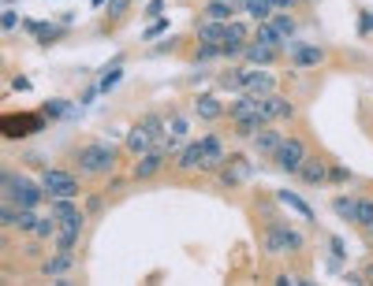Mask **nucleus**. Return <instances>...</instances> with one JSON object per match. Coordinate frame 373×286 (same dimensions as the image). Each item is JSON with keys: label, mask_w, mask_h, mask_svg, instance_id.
Instances as JSON below:
<instances>
[{"label": "nucleus", "mask_w": 373, "mask_h": 286, "mask_svg": "<svg viewBox=\"0 0 373 286\" xmlns=\"http://www.w3.org/2000/svg\"><path fill=\"white\" fill-rule=\"evenodd\" d=\"M116 164H120V149L108 142H90L75 153V168L83 175H108L116 171Z\"/></svg>", "instance_id": "obj_1"}, {"label": "nucleus", "mask_w": 373, "mask_h": 286, "mask_svg": "<svg viewBox=\"0 0 373 286\" xmlns=\"http://www.w3.org/2000/svg\"><path fill=\"white\" fill-rule=\"evenodd\" d=\"M45 119L41 112L38 116H30V112H4L0 116V138H8V142H19V138H30V134H38L45 131Z\"/></svg>", "instance_id": "obj_2"}, {"label": "nucleus", "mask_w": 373, "mask_h": 286, "mask_svg": "<svg viewBox=\"0 0 373 286\" xmlns=\"http://www.w3.org/2000/svg\"><path fill=\"white\" fill-rule=\"evenodd\" d=\"M41 190L45 197H79V175L63 171V168H45L41 171Z\"/></svg>", "instance_id": "obj_3"}, {"label": "nucleus", "mask_w": 373, "mask_h": 286, "mask_svg": "<svg viewBox=\"0 0 373 286\" xmlns=\"http://www.w3.org/2000/svg\"><path fill=\"white\" fill-rule=\"evenodd\" d=\"M4 197L15 201V205H23V208H38L41 201H45V190H41V182L26 179V175H15L12 186L4 190Z\"/></svg>", "instance_id": "obj_4"}, {"label": "nucleus", "mask_w": 373, "mask_h": 286, "mask_svg": "<svg viewBox=\"0 0 373 286\" xmlns=\"http://www.w3.org/2000/svg\"><path fill=\"white\" fill-rule=\"evenodd\" d=\"M265 249H269V253H299V249H303V234H299L295 227L272 219V227L265 234Z\"/></svg>", "instance_id": "obj_5"}, {"label": "nucleus", "mask_w": 373, "mask_h": 286, "mask_svg": "<svg viewBox=\"0 0 373 286\" xmlns=\"http://www.w3.org/2000/svg\"><path fill=\"white\" fill-rule=\"evenodd\" d=\"M303 160H306V142L303 138H284V142L276 145V153H272V164H276L280 171H288V175H295Z\"/></svg>", "instance_id": "obj_6"}, {"label": "nucleus", "mask_w": 373, "mask_h": 286, "mask_svg": "<svg viewBox=\"0 0 373 286\" xmlns=\"http://www.w3.org/2000/svg\"><path fill=\"white\" fill-rule=\"evenodd\" d=\"M258 116L265 119V123H272V119H291V116H295V104H291L288 97H280L276 89H272V94L258 97Z\"/></svg>", "instance_id": "obj_7"}, {"label": "nucleus", "mask_w": 373, "mask_h": 286, "mask_svg": "<svg viewBox=\"0 0 373 286\" xmlns=\"http://www.w3.org/2000/svg\"><path fill=\"white\" fill-rule=\"evenodd\" d=\"M276 89V75H269V67H247V78H243V94L265 97Z\"/></svg>", "instance_id": "obj_8"}, {"label": "nucleus", "mask_w": 373, "mask_h": 286, "mask_svg": "<svg viewBox=\"0 0 373 286\" xmlns=\"http://www.w3.org/2000/svg\"><path fill=\"white\" fill-rule=\"evenodd\" d=\"M198 149H202V164H198V168H205V171H221L224 168V145H221L216 134L198 138Z\"/></svg>", "instance_id": "obj_9"}, {"label": "nucleus", "mask_w": 373, "mask_h": 286, "mask_svg": "<svg viewBox=\"0 0 373 286\" xmlns=\"http://www.w3.org/2000/svg\"><path fill=\"white\" fill-rule=\"evenodd\" d=\"M52 216H57V227L83 230V212L75 208V197H52Z\"/></svg>", "instance_id": "obj_10"}, {"label": "nucleus", "mask_w": 373, "mask_h": 286, "mask_svg": "<svg viewBox=\"0 0 373 286\" xmlns=\"http://www.w3.org/2000/svg\"><path fill=\"white\" fill-rule=\"evenodd\" d=\"M288 56H291L295 67H317V63L325 60V49H321V45H310V41H295L288 49Z\"/></svg>", "instance_id": "obj_11"}, {"label": "nucleus", "mask_w": 373, "mask_h": 286, "mask_svg": "<svg viewBox=\"0 0 373 286\" xmlns=\"http://www.w3.org/2000/svg\"><path fill=\"white\" fill-rule=\"evenodd\" d=\"M280 56V49L276 45H261V41H254V45H243V63H254V67H272Z\"/></svg>", "instance_id": "obj_12"}, {"label": "nucleus", "mask_w": 373, "mask_h": 286, "mask_svg": "<svg viewBox=\"0 0 373 286\" xmlns=\"http://www.w3.org/2000/svg\"><path fill=\"white\" fill-rule=\"evenodd\" d=\"M295 175H299V182H306V186H321V182L329 179V164L317 160V156H306Z\"/></svg>", "instance_id": "obj_13"}, {"label": "nucleus", "mask_w": 373, "mask_h": 286, "mask_svg": "<svg viewBox=\"0 0 373 286\" xmlns=\"http://www.w3.org/2000/svg\"><path fill=\"white\" fill-rule=\"evenodd\" d=\"M161 168H165V153L153 145V149H145L139 156V164H134V179H153V175H161Z\"/></svg>", "instance_id": "obj_14"}, {"label": "nucleus", "mask_w": 373, "mask_h": 286, "mask_svg": "<svg viewBox=\"0 0 373 286\" xmlns=\"http://www.w3.org/2000/svg\"><path fill=\"white\" fill-rule=\"evenodd\" d=\"M23 30L34 34V38H38V45H52L57 38H63V26H49V23H38V19H26Z\"/></svg>", "instance_id": "obj_15"}, {"label": "nucleus", "mask_w": 373, "mask_h": 286, "mask_svg": "<svg viewBox=\"0 0 373 286\" xmlns=\"http://www.w3.org/2000/svg\"><path fill=\"white\" fill-rule=\"evenodd\" d=\"M280 142H284V134H280L272 123H265L258 134H254V145H258V153H261V156H272V153H276V145H280Z\"/></svg>", "instance_id": "obj_16"}, {"label": "nucleus", "mask_w": 373, "mask_h": 286, "mask_svg": "<svg viewBox=\"0 0 373 286\" xmlns=\"http://www.w3.org/2000/svg\"><path fill=\"white\" fill-rule=\"evenodd\" d=\"M127 153H134V156H142L145 149H153V138H150V131H145V126L139 123V126H131V131H127Z\"/></svg>", "instance_id": "obj_17"}, {"label": "nucleus", "mask_w": 373, "mask_h": 286, "mask_svg": "<svg viewBox=\"0 0 373 286\" xmlns=\"http://www.w3.org/2000/svg\"><path fill=\"white\" fill-rule=\"evenodd\" d=\"M235 12H239V0H209L205 4V19H216V23H228Z\"/></svg>", "instance_id": "obj_18"}, {"label": "nucleus", "mask_w": 373, "mask_h": 286, "mask_svg": "<svg viewBox=\"0 0 373 286\" xmlns=\"http://www.w3.org/2000/svg\"><path fill=\"white\" fill-rule=\"evenodd\" d=\"M276 201H280V205H288L291 212H299V216H303L306 223H314V208L306 205V201L299 197V193H291V190H276Z\"/></svg>", "instance_id": "obj_19"}, {"label": "nucleus", "mask_w": 373, "mask_h": 286, "mask_svg": "<svg viewBox=\"0 0 373 286\" xmlns=\"http://www.w3.org/2000/svg\"><path fill=\"white\" fill-rule=\"evenodd\" d=\"M71 264H75V261H71V253H68V249H57V256H49L41 272L49 275V279H60V275H68V272H71Z\"/></svg>", "instance_id": "obj_20"}, {"label": "nucleus", "mask_w": 373, "mask_h": 286, "mask_svg": "<svg viewBox=\"0 0 373 286\" xmlns=\"http://www.w3.org/2000/svg\"><path fill=\"white\" fill-rule=\"evenodd\" d=\"M176 164H179V171H194L198 164H202V149H198V142H183V145H179Z\"/></svg>", "instance_id": "obj_21"}, {"label": "nucleus", "mask_w": 373, "mask_h": 286, "mask_svg": "<svg viewBox=\"0 0 373 286\" xmlns=\"http://www.w3.org/2000/svg\"><path fill=\"white\" fill-rule=\"evenodd\" d=\"M194 112L202 116L205 123H216V119L224 116V104H221V100H216V97H209V94H202V97L194 100Z\"/></svg>", "instance_id": "obj_22"}, {"label": "nucleus", "mask_w": 373, "mask_h": 286, "mask_svg": "<svg viewBox=\"0 0 373 286\" xmlns=\"http://www.w3.org/2000/svg\"><path fill=\"white\" fill-rule=\"evenodd\" d=\"M254 112H258V97L254 94H239L228 108H224V116H232V119H243V116H254Z\"/></svg>", "instance_id": "obj_23"}, {"label": "nucleus", "mask_w": 373, "mask_h": 286, "mask_svg": "<svg viewBox=\"0 0 373 286\" xmlns=\"http://www.w3.org/2000/svg\"><path fill=\"white\" fill-rule=\"evenodd\" d=\"M351 223L370 230L373 227V197H354V212H351Z\"/></svg>", "instance_id": "obj_24"}, {"label": "nucleus", "mask_w": 373, "mask_h": 286, "mask_svg": "<svg viewBox=\"0 0 373 286\" xmlns=\"http://www.w3.org/2000/svg\"><path fill=\"white\" fill-rule=\"evenodd\" d=\"M224 34H228V23H216V19L198 23V41H224Z\"/></svg>", "instance_id": "obj_25"}, {"label": "nucleus", "mask_w": 373, "mask_h": 286, "mask_svg": "<svg viewBox=\"0 0 373 286\" xmlns=\"http://www.w3.org/2000/svg\"><path fill=\"white\" fill-rule=\"evenodd\" d=\"M254 41H261V45H276V49H280V45H284L288 38H284V34H280L269 19H261V23H258V34H254Z\"/></svg>", "instance_id": "obj_26"}, {"label": "nucleus", "mask_w": 373, "mask_h": 286, "mask_svg": "<svg viewBox=\"0 0 373 286\" xmlns=\"http://www.w3.org/2000/svg\"><path fill=\"white\" fill-rule=\"evenodd\" d=\"M120 78H123V60H112V63L101 71V82H97V89H101V94H108V89H112Z\"/></svg>", "instance_id": "obj_27"}, {"label": "nucleus", "mask_w": 373, "mask_h": 286, "mask_svg": "<svg viewBox=\"0 0 373 286\" xmlns=\"http://www.w3.org/2000/svg\"><path fill=\"white\" fill-rule=\"evenodd\" d=\"M261 126H265V119H261L258 112H254V116H243V119H235V134H239V138H254V134L261 131Z\"/></svg>", "instance_id": "obj_28"}, {"label": "nucleus", "mask_w": 373, "mask_h": 286, "mask_svg": "<svg viewBox=\"0 0 373 286\" xmlns=\"http://www.w3.org/2000/svg\"><path fill=\"white\" fill-rule=\"evenodd\" d=\"M239 8L250 15V19H258V23L272 15V4H269V0H239Z\"/></svg>", "instance_id": "obj_29"}, {"label": "nucleus", "mask_w": 373, "mask_h": 286, "mask_svg": "<svg viewBox=\"0 0 373 286\" xmlns=\"http://www.w3.org/2000/svg\"><path fill=\"white\" fill-rule=\"evenodd\" d=\"M41 116L45 119H68V116H75V108H71L68 100H45Z\"/></svg>", "instance_id": "obj_30"}, {"label": "nucleus", "mask_w": 373, "mask_h": 286, "mask_svg": "<svg viewBox=\"0 0 373 286\" xmlns=\"http://www.w3.org/2000/svg\"><path fill=\"white\" fill-rule=\"evenodd\" d=\"M23 205H15V201L0 197V227H15V219H19Z\"/></svg>", "instance_id": "obj_31"}, {"label": "nucleus", "mask_w": 373, "mask_h": 286, "mask_svg": "<svg viewBox=\"0 0 373 286\" xmlns=\"http://www.w3.org/2000/svg\"><path fill=\"white\" fill-rule=\"evenodd\" d=\"M79 234H83V230H75V227H57V234H52V238H57V249H68V253H71L75 242H79Z\"/></svg>", "instance_id": "obj_32"}, {"label": "nucleus", "mask_w": 373, "mask_h": 286, "mask_svg": "<svg viewBox=\"0 0 373 286\" xmlns=\"http://www.w3.org/2000/svg\"><path fill=\"white\" fill-rule=\"evenodd\" d=\"M329 249H332V256H329V272H340V267H343V256H347V253H343V238H329Z\"/></svg>", "instance_id": "obj_33"}, {"label": "nucleus", "mask_w": 373, "mask_h": 286, "mask_svg": "<svg viewBox=\"0 0 373 286\" xmlns=\"http://www.w3.org/2000/svg\"><path fill=\"white\" fill-rule=\"evenodd\" d=\"M216 56H221V41H198L194 63H205V60H216Z\"/></svg>", "instance_id": "obj_34"}, {"label": "nucleus", "mask_w": 373, "mask_h": 286, "mask_svg": "<svg viewBox=\"0 0 373 286\" xmlns=\"http://www.w3.org/2000/svg\"><path fill=\"white\" fill-rule=\"evenodd\" d=\"M30 234L34 238H52L57 234V216H38V223H34Z\"/></svg>", "instance_id": "obj_35"}, {"label": "nucleus", "mask_w": 373, "mask_h": 286, "mask_svg": "<svg viewBox=\"0 0 373 286\" xmlns=\"http://www.w3.org/2000/svg\"><path fill=\"white\" fill-rule=\"evenodd\" d=\"M269 23L276 26V30L284 34V38H291V34H295V19H291L288 12H272V15H269Z\"/></svg>", "instance_id": "obj_36"}, {"label": "nucleus", "mask_w": 373, "mask_h": 286, "mask_svg": "<svg viewBox=\"0 0 373 286\" xmlns=\"http://www.w3.org/2000/svg\"><path fill=\"white\" fill-rule=\"evenodd\" d=\"M34 223H38V212H34V208H23L19 219H15V230H26V234H30Z\"/></svg>", "instance_id": "obj_37"}, {"label": "nucleus", "mask_w": 373, "mask_h": 286, "mask_svg": "<svg viewBox=\"0 0 373 286\" xmlns=\"http://www.w3.org/2000/svg\"><path fill=\"white\" fill-rule=\"evenodd\" d=\"M332 208H336V216H343L351 223V212H354V197H336L332 201Z\"/></svg>", "instance_id": "obj_38"}, {"label": "nucleus", "mask_w": 373, "mask_h": 286, "mask_svg": "<svg viewBox=\"0 0 373 286\" xmlns=\"http://www.w3.org/2000/svg\"><path fill=\"white\" fill-rule=\"evenodd\" d=\"M325 182H351V171L340 168V164H329V179Z\"/></svg>", "instance_id": "obj_39"}, {"label": "nucleus", "mask_w": 373, "mask_h": 286, "mask_svg": "<svg viewBox=\"0 0 373 286\" xmlns=\"http://www.w3.org/2000/svg\"><path fill=\"white\" fill-rule=\"evenodd\" d=\"M347 283H373V264H362L359 272H351Z\"/></svg>", "instance_id": "obj_40"}, {"label": "nucleus", "mask_w": 373, "mask_h": 286, "mask_svg": "<svg viewBox=\"0 0 373 286\" xmlns=\"http://www.w3.org/2000/svg\"><path fill=\"white\" fill-rule=\"evenodd\" d=\"M359 34H373V12H362L359 15Z\"/></svg>", "instance_id": "obj_41"}, {"label": "nucleus", "mask_w": 373, "mask_h": 286, "mask_svg": "<svg viewBox=\"0 0 373 286\" xmlns=\"http://www.w3.org/2000/svg\"><path fill=\"white\" fill-rule=\"evenodd\" d=\"M123 8H127V0H108V19H120Z\"/></svg>", "instance_id": "obj_42"}, {"label": "nucleus", "mask_w": 373, "mask_h": 286, "mask_svg": "<svg viewBox=\"0 0 373 286\" xmlns=\"http://www.w3.org/2000/svg\"><path fill=\"white\" fill-rule=\"evenodd\" d=\"M15 23H19V15H15V12H4V15H0V30H12Z\"/></svg>", "instance_id": "obj_43"}, {"label": "nucleus", "mask_w": 373, "mask_h": 286, "mask_svg": "<svg viewBox=\"0 0 373 286\" xmlns=\"http://www.w3.org/2000/svg\"><path fill=\"white\" fill-rule=\"evenodd\" d=\"M161 8H165V0H150V4H145V15H153V19H161Z\"/></svg>", "instance_id": "obj_44"}, {"label": "nucleus", "mask_w": 373, "mask_h": 286, "mask_svg": "<svg viewBox=\"0 0 373 286\" xmlns=\"http://www.w3.org/2000/svg\"><path fill=\"white\" fill-rule=\"evenodd\" d=\"M101 208H105V201H101V197H90V201H86V212H90V216H97Z\"/></svg>", "instance_id": "obj_45"}, {"label": "nucleus", "mask_w": 373, "mask_h": 286, "mask_svg": "<svg viewBox=\"0 0 373 286\" xmlns=\"http://www.w3.org/2000/svg\"><path fill=\"white\" fill-rule=\"evenodd\" d=\"M269 4H272V12H288V8H295L299 0H269Z\"/></svg>", "instance_id": "obj_46"}, {"label": "nucleus", "mask_w": 373, "mask_h": 286, "mask_svg": "<svg viewBox=\"0 0 373 286\" xmlns=\"http://www.w3.org/2000/svg\"><path fill=\"white\" fill-rule=\"evenodd\" d=\"M161 30H165V19H157V23H153V26H145V41H150V38H157Z\"/></svg>", "instance_id": "obj_47"}, {"label": "nucleus", "mask_w": 373, "mask_h": 286, "mask_svg": "<svg viewBox=\"0 0 373 286\" xmlns=\"http://www.w3.org/2000/svg\"><path fill=\"white\" fill-rule=\"evenodd\" d=\"M94 4H97V8H101V4H108V0H94Z\"/></svg>", "instance_id": "obj_48"}, {"label": "nucleus", "mask_w": 373, "mask_h": 286, "mask_svg": "<svg viewBox=\"0 0 373 286\" xmlns=\"http://www.w3.org/2000/svg\"><path fill=\"white\" fill-rule=\"evenodd\" d=\"M366 234H370V238H373V227H370V230H366Z\"/></svg>", "instance_id": "obj_49"}, {"label": "nucleus", "mask_w": 373, "mask_h": 286, "mask_svg": "<svg viewBox=\"0 0 373 286\" xmlns=\"http://www.w3.org/2000/svg\"><path fill=\"white\" fill-rule=\"evenodd\" d=\"M0 253H4V242H0Z\"/></svg>", "instance_id": "obj_50"}, {"label": "nucleus", "mask_w": 373, "mask_h": 286, "mask_svg": "<svg viewBox=\"0 0 373 286\" xmlns=\"http://www.w3.org/2000/svg\"><path fill=\"white\" fill-rule=\"evenodd\" d=\"M0 197H4V193H0Z\"/></svg>", "instance_id": "obj_51"}]
</instances>
